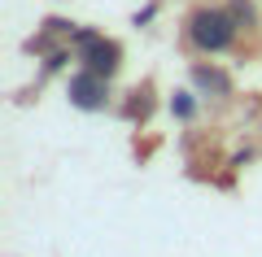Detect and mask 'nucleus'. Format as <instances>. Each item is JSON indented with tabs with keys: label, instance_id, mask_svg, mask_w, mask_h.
Wrapping results in <instances>:
<instances>
[{
	"label": "nucleus",
	"instance_id": "obj_3",
	"mask_svg": "<svg viewBox=\"0 0 262 257\" xmlns=\"http://www.w3.org/2000/svg\"><path fill=\"white\" fill-rule=\"evenodd\" d=\"M70 101H75L79 109H105V101H110V79L83 65V70L70 79Z\"/></svg>",
	"mask_w": 262,
	"mask_h": 257
},
{
	"label": "nucleus",
	"instance_id": "obj_4",
	"mask_svg": "<svg viewBox=\"0 0 262 257\" xmlns=\"http://www.w3.org/2000/svg\"><path fill=\"white\" fill-rule=\"evenodd\" d=\"M196 83H201V87H219V92H227V79L214 70V65H196Z\"/></svg>",
	"mask_w": 262,
	"mask_h": 257
},
{
	"label": "nucleus",
	"instance_id": "obj_2",
	"mask_svg": "<svg viewBox=\"0 0 262 257\" xmlns=\"http://www.w3.org/2000/svg\"><path fill=\"white\" fill-rule=\"evenodd\" d=\"M70 44H75L79 61H83L88 70L105 74V79H114V74H118V65H122V48L114 44V39L96 35V31H70Z\"/></svg>",
	"mask_w": 262,
	"mask_h": 257
},
{
	"label": "nucleus",
	"instance_id": "obj_1",
	"mask_svg": "<svg viewBox=\"0 0 262 257\" xmlns=\"http://www.w3.org/2000/svg\"><path fill=\"white\" fill-rule=\"evenodd\" d=\"M188 39H192L201 53H223V48H232L236 39V18L227 9H196L192 18H188Z\"/></svg>",
	"mask_w": 262,
	"mask_h": 257
},
{
	"label": "nucleus",
	"instance_id": "obj_5",
	"mask_svg": "<svg viewBox=\"0 0 262 257\" xmlns=\"http://www.w3.org/2000/svg\"><path fill=\"white\" fill-rule=\"evenodd\" d=\"M170 113H179V118H192V92H175V101H170Z\"/></svg>",
	"mask_w": 262,
	"mask_h": 257
}]
</instances>
